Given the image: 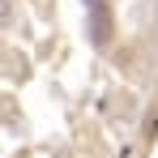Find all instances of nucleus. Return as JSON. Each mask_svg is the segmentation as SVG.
I'll use <instances>...</instances> for the list:
<instances>
[{
	"label": "nucleus",
	"mask_w": 158,
	"mask_h": 158,
	"mask_svg": "<svg viewBox=\"0 0 158 158\" xmlns=\"http://www.w3.org/2000/svg\"><path fill=\"white\" fill-rule=\"evenodd\" d=\"M141 132H145V137H154V132H158V111L145 115V128H141Z\"/></svg>",
	"instance_id": "1"
},
{
	"label": "nucleus",
	"mask_w": 158,
	"mask_h": 158,
	"mask_svg": "<svg viewBox=\"0 0 158 158\" xmlns=\"http://www.w3.org/2000/svg\"><path fill=\"white\" fill-rule=\"evenodd\" d=\"M85 4H90V9H94V4H103V0H85Z\"/></svg>",
	"instance_id": "2"
}]
</instances>
